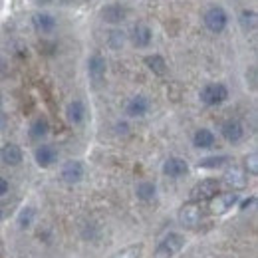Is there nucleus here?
<instances>
[{
  "mask_svg": "<svg viewBox=\"0 0 258 258\" xmlns=\"http://www.w3.org/2000/svg\"><path fill=\"white\" fill-rule=\"evenodd\" d=\"M228 22H230L228 12L221 4H211L203 12V26L211 34H223L228 28Z\"/></svg>",
  "mask_w": 258,
  "mask_h": 258,
  "instance_id": "obj_1",
  "label": "nucleus"
},
{
  "mask_svg": "<svg viewBox=\"0 0 258 258\" xmlns=\"http://www.w3.org/2000/svg\"><path fill=\"white\" fill-rule=\"evenodd\" d=\"M199 99L207 107H219V105H223L228 99V88H226L225 84H221V82H211V84L201 88Z\"/></svg>",
  "mask_w": 258,
  "mask_h": 258,
  "instance_id": "obj_2",
  "label": "nucleus"
},
{
  "mask_svg": "<svg viewBox=\"0 0 258 258\" xmlns=\"http://www.w3.org/2000/svg\"><path fill=\"white\" fill-rule=\"evenodd\" d=\"M185 246V236L179 232H169L161 242L155 246L153 258H173L181 252V248Z\"/></svg>",
  "mask_w": 258,
  "mask_h": 258,
  "instance_id": "obj_3",
  "label": "nucleus"
},
{
  "mask_svg": "<svg viewBox=\"0 0 258 258\" xmlns=\"http://www.w3.org/2000/svg\"><path fill=\"white\" fill-rule=\"evenodd\" d=\"M217 193H221V181L215 177H207L195 183V187L189 193V199L193 203H205V201H211Z\"/></svg>",
  "mask_w": 258,
  "mask_h": 258,
  "instance_id": "obj_4",
  "label": "nucleus"
},
{
  "mask_svg": "<svg viewBox=\"0 0 258 258\" xmlns=\"http://www.w3.org/2000/svg\"><path fill=\"white\" fill-rule=\"evenodd\" d=\"M238 203H240V197L236 191H225V193L221 191L209 201V211L211 215L221 217V215H226L228 211H232Z\"/></svg>",
  "mask_w": 258,
  "mask_h": 258,
  "instance_id": "obj_5",
  "label": "nucleus"
},
{
  "mask_svg": "<svg viewBox=\"0 0 258 258\" xmlns=\"http://www.w3.org/2000/svg\"><path fill=\"white\" fill-rule=\"evenodd\" d=\"M177 219H179V223L185 226V228H195V226H199L203 223V219H205V211H203V207L199 205V203H185L181 209H179V213H177Z\"/></svg>",
  "mask_w": 258,
  "mask_h": 258,
  "instance_id": "obj_6",
  "label": "nucleus"
},
{
  "mask_svg": "<svg viewBox=\"0 0 258 258\" xmlns=\"http://www.w3.org/2000/svg\"><path fill=\"white\" fill-rule=\"evenodd\" d=\"M30 22H32L34 30L42 36L56 32V28H58V18L48 10H36L30 16Z\"/></svg>",
  "mask_w": 258,
  "mask_h": 258,
  "instance_id": "obj_7",
  "label": "nucleus"
},
{
  "mask_svg": "<svg viewBox=\"0 0 258 258\" xmlns=\"http://www.w3.org/2000/svg\"><path fill=\"white\" fill-rule=\"evenodd\" d=\"M221 135H223V139H225L226 143H230V145H238V143H242L244 141V137H246V127H244V123L240 121V119H226L223 121V125H221Z\"/></svg>",
  "mask_w": 258,
  "mask_h": 258,
  "instance_id": "obj_8",
  "label": "nucleus"
},
{
  "mask_svg": "<svg viewBox=\"0 0 258 258\" xmlns=\"http://www.w3.org/2000/svg\"><path fill=\"white\" fill-rule=\"evenodd\" d=\"M84 175H86V167H84V163L78 161V159L66 161L62 165V169H60V177H62V181H64L66 185H78V183H82Z\"/></svg>",
  "mask_w": 258,
  "mask_h": 258,
  "instance_id": "obj_9",
  "label": "nucleus"
},
{
  "mask_svg": "<svg viewBox=\"0 0 258 258\" xmlns=\"http://www.w3.org/2000/svg\"><path fill=\"white\" fill-rule=\"evenodd\" d=\"M189 163L185 161L183 157H177V155H173V157H169V159H165L163 161V175L165 177H169V179H183V177H187L189 175Z\"/></svg>",
  "mask_w": 258,
  "mask_h": 258,
  "instance_id": "obj_10",
  "label": "nucleus"
},
{
  "mask_svg": "<svg viewBox=\"0 0 258 258\" xmlns=\"http://www.w3.org/2000/svg\"><path fill=\"white\" fill-rule=\"evenodd\" d=\"M0 161L4 163L6 167H18L24 161V151L18 143L14 141H6L0 145Z\"/></svg>",
  "mask_w": 258,
  "mask_h": 258,
  "instance_id": "obj_11",
  "label": "nucleus"
},
{
  "mask_svg": "<svg viewBox=\"0 0 258 258\" xmlns=\"http://www.w3.org/2000/svg\"><path fill=\"white\" fill-rule=\"evenodd\" d=\"M221 185H226L230 187L232 191H240L248 185V173L244 169H238V167H230L223 173V177L219 179Z\"/></svg>",
  "mask_w": 258,
  "mask_h": 258,
  "instance_id": "obj_12",
  "label": "nucleus"
},
{
  "mask_svg": "<svg viewBox=\"0 0 258 258\" xmlns=\"http://www.w3.org/2000/svg\"><path fill=\"white\" fill-rule=\"evenodd\" d=\"M149 111H151V101H149V97L143 96V94L133 96L125 103V113H127V117H131V119H141Z\"/></svg>",
  "mask_w": 258,
  "mask_h": 258,
  "instance_id": "obj_13",
  "label": "nucleus"
},
{
  "mask_svg": "<svg viewBox=\"0 0 258 258\" xmlns=\"http://www.w3.org/2000/svg\"><path fill=\"white\" fill-rule=\"evenodd\" d=\"M129 40L135 48H149L153 44V30L149 24L137 22V24H133V28L129 32Z\"/></svg>",
  "mask_w": 258,
  "mask_h": 258,
  "instance_id": "obj_14",
  "label": "nucleus"
},
{
  "mask_svg": "<svg viewBox=\"0 0 258 258\" xmlns=\"http://www.w3.org/2000/svg\"><path fill=\"white\" fill-rule=\"evenodd\" d=\"M64 113H66V121H68L70 125L78 127V125H82V123L86 121L88 107H86V103H84L82 99H72V101H68Z\"/></svg>",
  "mask_w": 258,
  "mask_h": 258,
  "instance_id": "obj_15",
  "label": "nucleus"
},
{
  "mask_svg": "<svg viewBox=\"0 0 258 258\" xmlns=\"http://www.w3.org/2000/svg\"><path fill=\"white\" fill-rule=\"evenodd\" d=\"M127 14H129L127 8H125L123 4H117V2H111V4H107V6L101 8V18H103V22H105V24H111V26H117V24L125 22Z\"/></svg>",
  "mask_w": 258,
  "mask_h": 258,
  "instance_id": "obj_16",
  "label": "nucleus"
},
{
  "mask_svg": "<svg viewBox=\"0 0 258 258\" xmlns=\"http://www.w3.org/2000/svg\"><path fill=\"white\" fill-rule=\"evenodd\" d=\"M34 161L40 169H48L52 167L54 163L58 161V151L54 145H48V143H40L36 149H34Z\"/></svg>",
  "mask_w": 258,
  "mask_h": 258,
  "instance_id": "obj_17",
  "label": "nucleus"
},
{
  "mask_svg": "<svg viewBox=\"0 0 258 258\" xmlns=\"http://www.w3.org/2000/svg\"><path fill=\"white\" fill-rule=\"evenodd\" d=\"M107 74V60L103 54L94 52L90 58H88V76L92 82H101Z\"/></svg>",
  "mask_w": 258,
  "mask_h": 258,
  "instance_id": "obj_18",
  "label": "nucleus"
},
{
  "mask_svg": "<svg viewBox=\"0 0 258 258\" xmlns=\"http://www.w3.org/2000/svg\"><path fill=\"white\" fill-rule=\"evenodd\" d=\"M217 143V135L215 131L209 127H199L193 133V147L195 149H201V151H207V149H213Z\"/></svg>",
  "mask_w": 258,
  "mask_h": 258,
  "instance_id": "obj_19",
  "label": "nucleus"
},
{
  "mask_svg": "<svg viewBox=\"0 0 258 258\" xmlns=\"http://www.w3.org/2000/svg\"><path fill=\"white\" fill-rule=\"evenodd\" d=\"M48 135H50V121H48V117H44V115L36 117L30 123V127H28V137L32 141H44Z\"/></svg>",
  "mask_w": 258,
  "mask_h": 258,
  "instance_id": "obj_20",
  "label": "nucleus"
},
{
  "mask_svg": "<svg viewBox=\"0 0 258 258\" xmlns=\"http://www.w3.org/2000/svg\"><path fill=\"white\" fill-rule=\"evenodd\" d=\"M238 24H240L242 32H246V34L254 32L258 24L256 10H254V8H242V10L238 12Z\"/></svg>",
  "mask_w": 258,
  "mask_h": 258,
  "instance_id": "obj_21",
  "label": "nucleus"
},
{
  "mask_svg": "<svg viewBox=\"0 0 258 258\" xmlns=\"http://www.w3.org/2000/svg\"><path fill=\"white\" fill-rule=\"evenodd\" d=\"M143 62L147 66V70L153 74V76H159L163 78L167 74V60L163 58L161 54H149L143 58Z\"/></svg>",
  "mask_w": 258,
  "mask_h": 258,
  "instance_id": "obj_22",
  "label": "nucleus"
},
{
  "mask_svg": "<svg viewBox=\"0 0 258 258\" xmlns=\"http://www.w3.org/2000/svg\"><path fill=\"white\" fill-rule=\"evenodd\" d=\"M135 197H137V201H141V203L153 201V199L157 197V185L151 183V181H141V183H137V187H135Z\"/></svg>",
  "mask_w": 258,
  "mask_h": 258,
  "instance_id": "obj_23",
  "label": "nucleus"
},
{
  "mask_svg": "<svg viewBox=\"0 0 258 258\" xmlns=\"http://www.w3.org/2000/svg\"><path fill=\"white\" fill-rule=\"evenodd\" d=\"M34 221H36V209L34 207H22L20 209V213H18V217H16V223H18V228H22V230H26V228H30L34 225Z\"/></svg>",
  "mask_w": 258,
  "mask_h": 258,
  "instance_id": "obj_24",
  "label": "nucleus"
},
{
  "mask_svg": "<svg viewBox=\"0 0 258 258\" xmlns=\"http://www.w3.org/2000/svg\"><path fill=\"white\" fill-rule=\"evenodd\" d=\"M225 165H228V157L226 155H209V157H203L199 161L201 169H221Z\"/></svg>",
  "mask_w": 258,
  "mask_h": 258,
  "instance_id": "obj_25",
  "label": "nucleus"
},
{
  "mask_svg": "<svg viewBox=\"0 0 258 258\" xmlns=\"http://www.w3.org/2000/svg\"><path fill=\"white\" fill-rule=\"evenodd\" d=\"M107 44H109V48L111 50H119V48H123V44H125V32H121V30H111V32L107 34Z\"/></svg>",
  "mask_w": 258,
  "mask_h": 258,
  "instance_id": "obj_26",
  "label": "nucleus"
},
{
  "mask_svg": "<svg viewBox=\"0 0 258 258\" xmlns=\"http://www.w3.org/2000/svg\"><path fill=\"white\" fill-rule=\"evenodd\" d=\"M111 258H141V244H131L117 250Z\"/></svg>",
  "mask_w": 258,
  "mask_h": 258,
  "instance_id": "obj_27",
  "label": "nucleus"
},
{
  "mask_svg": "<svg viewBox=\"0 0 258 258\" xmlns=\"http://www.w3.org/2000/svg\"><path fill=\"white\" fill-rule=\"evenodd\" d=\"M244 171L248 175H256L258 173V157L256 153H250L246 159H244Z\"/></svg>",
  "mask_w": 258,
  "mask_h": 258,
  "instance_id": "obj_28",
  "label": "nucleus"
},
{
  "mask_svg": "<svg viewBox=\"0 0 258 258\" xmlns=\"http://www.w3.org/2000/svg\"><path fill=\"white\" fill-rule=\"evenodd\" d=\"M246 84L250 86V90H256L258 78H256V66H250L246 70Z\"/></svg>",
  "mask_w": 258,
  "mask_h": 258,
  "instance_id": "obj_29",
  "label": "nucleus"
},
{
  "mask_svg": "<svg viewBox=\"0 0 258 258\" xmlns=\"http://www.w3.org/2000/svg\"><path fill=\"white\" fill-rule=\"evenodd\" d=\"M8 193H10V181L4 179V177H0V199L6 197Z\"/></svg>",
  "mask_w": 258,
  "mask_h": 258,
  "instance_id": "obj_30",
  "label": "nucleus"
},
{
  "mask_svg": "<svg viewBox=\"0 0 258 258\" xmlns=\"http://www.w3.org/2000/svg\"><path fill=\"white\" fill-rule=\"evenodd\" d=\"M254 201H256V197H254V195H250L248 199H244V201H242L240 205H236V207H240V209L244 211V209H248V207H252V205H254Z\"/></svg>",
  "mask_w": 258,
  "mask_h": 258,
  "instance_id": "obj_31",
  "label": "nucleus"
},
{
  "mask_svg": "<svg viewBox=\"0 0 258 258\" xmlns=\"http://www.w3.org/2000/svg\"><path fill=\"white\" fill-rule=\"evenodd\" d=\"M6 74V62H4V58L0 56V78Z\"/></svg>",
  "mask_w": 258,
  "mask_h": 258,
  "instance_id": "obj_32",
  "label": "nucleus"
},
{
  "mask_svg": "<svg viewBox=\"0 0 258 258\" xmlns=\"http://www.w3.org/2000/svg\"><path fill=\"white\" fill-rule=\"evenodd\" d=\"M2 103H4V97H2V92H0V107H2Z\"/></svg>",
  "mask_w": 258,
  "mask_h": 258,
  "instance_id": "obj_33",
  "label": "nucleus"
}]
</instances>
